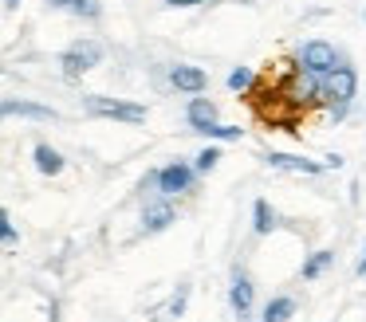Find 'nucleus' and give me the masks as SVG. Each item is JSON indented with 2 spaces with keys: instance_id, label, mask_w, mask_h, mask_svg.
<instances>
[{
  "instance_id": "obj_1",
  "label": "nucleus",
  "mask_w": 366,
  "mask_h": 322,
  "mask_svg": "<svg viewBox=\"0 0 366 322\" xmlns=\"http://www.w3.org/2000/svg\"><path fill=\"white\" fill-rule=\"evenodd\" d=\"M355 94H358V75H355V67H347V63H339L335 71H327V75L319 79V99L331 106L335 122H339V118L350 110Z\"/></svg>"
},
{
  "instance_id": "obj_2",
  "label": "nucleus",
  "mask_w": 366,
  "mask_h": 322,
  "mask_svg": "<svg viewBox=\"0 0 366 322\" xmlns=\"http://www.w3.org/2000/svg\"><path fill=\"white\" fill-rule=\"evenodd\" d=\"M83 110L95 118H111V122H127L138 126L146 122V106L142 102H127V99H111V94H87L83 99Z\"/></svg>"
},
{
  "instance_id": "obj_3",
  "label": "nucleus",
  "mask_w": 366,
  "mask_h": 322,
  "mask_svg": "<svg viewBox=\"0 0 366 322\" xmlns=\"http://www.w3.org/2000/svg\"><path fill=\"white\" fill-rule=\"evenodd\" d=\"M339 67V51H335V44H327V39H307V44L300 47V55H295V71L300 75H311V79H323L327 71Z\"/></svg>"
},
{
  "instance_id": "obj_4",
  "label": "nucleus",
  "mask_w": 366,
  "mask_h": 322,
  "mask_svg": "<svg viewBox=\"0 0 366 322\" xmlns=\"http://www.w3.org/2000/svg\"><path fill=\"white\" fill-rule=\"evenodd\" d=\"M103 63V47L95 44V39H79V44H71L64 55H59V67H64V79H83L91 67H99Z\"/></svg>"
},
{
  "instance_id": "obj_5",
  "label": "nucleus",
  "mask_w": 366,
  "mask_h": 322,
  "mask_svg": "<svg viewBox=\"0 0 366 322\" xmlns=\"http://www.w3.org/2000/svg\"><path fill=\"white\" fill-rule=\"evenodd\" d=\"M154 185H158L162 196H177V193H189L193 188V165L185 161H169L154 173Z\"/></svg>"
},
{
  "instance_id": "obj_6",
  "label": "nucleus",
  "mask_w": 366,
  "mask_h": 322,
  "mask_svg": "<svg viewBox=\"0 0 366 322\" xmlns=\"http://www.w3.org/2000/svg\"><path fill=\"white\" fill-rule=\"evenodd\" d=\"M252 303H256V283L248 279V271H237L229 283V306L237 318H244V314H252Z\"/></svg>"
},
{
  "instance_id": "obj_7",
  "label": "nucleus",
  "mask_w": 366,
  "mask_h": 322,
  "mask_svg": "<svg viewBox=\"0 0 366 322\" xmlns=\"http://www.w3.org/2000/svg\"><path fill=\"white\" fill-rule=\"evenodd\" d=\"M169 83H174L182 94H205L209 75L201 67H193V63H174V67H169Z\"/></svg>"
},
{
  "instance_id": "obj_8",
  "label": "nucleus",
  "mask_w": 366,
  "mask_h": 322,
  "mask_svg": "<svg viewBox=\"0 0 366 322\" xmlns=\"http://www.w3.org/2000/svg\"><path fill=\"white\" fill-rule=\"evenodd\" d=\"M177 220V208L174 204H169V196H158V201H150L142 208V232H166L169 224H174Z\"/></svg>"
},
{
  "instance_id": "obj_9",
  "label": "nucleus",
  "mask_w": 366,
  "mask_h": 322,
  "mask_svg": "<svg viewBox=\"0 0 366 322\" xmlns=\"http://www.w3.org/2000/svg\"><path fill=\"white\" fill-rule=\"evenodd\" d=\"M185 122L193 126V130H205V126L217 122V102L205 99V94H189V106H185Z\"/></svg>"
},
{
  "instance_id": "obj_10",
  "label": "nucleus",
  "mask_w": 366,
  "mask_h": 322,
  "mask_svg": "<svg viewBox=\"0 0 366 322\" xmlns=\"http://www.w3.org/2000/svg\"><path fill=\"white\" fill-rule=\"evenodd\" d=\"M284 99H292L295 106H307V102H315V99H319V79L300 75V71H295V75L284 83Z\"/></svg>"
},
{
  "instance_id": "obj_11",
  "label": "nucleus",
  "mask_w": 366,
  "mask_h": 322,
  "mask_svg": "<svg viewBox=\"0 0 366 322\" xmlns=\"http://www.w3.org/2000/svg\"><path fill=\"white\" fill-rule=\"evenodd\" d=\"M264 165L284 169V173H303V177L323 173V165H319V161H307V157H295V154H264Z\"/></svg>"
},
{
  "instance_id": "obj_12",
  "label": "nucleus",
  "mask_w": 366,
  "mask_h": 322,
  "mask_svg": "<svg viewBox=\"0 0 366 322\" xmlns=\"http://www.w3.org/2000/svg\"><path fill=\"white\" fill-rule=\"evenodd\" d=\"M32 157H36V169L44 173V177H59V173H64V154H59L56 146H48V141H40V146L32 149Z\"/></svg>"
},
{
  "instance_id": "obj_13",
  "label": "nucleus",
  "mask_w": 366,
  "mask_h": 322,
  "mask_svg": "<svg viewBox=\"0 0 366 322\" xmlns=\"http://www.w3.org/2000/svg\"><path fill=\"white\" fill-rule=\"evenodd\" d=\"M48 8L83 16V20H99V16H103V0H48Z\"/></svg>"
},
{
  "instance_id": "obj_14",
  "label": "nucleus",
  "mask_w": 366,
  "mask_h": 322,
  "mask_svg": "<svg viewBox=\"0 0 366 322\" xmlns=\"http://www.w3.org/2000/svg\"><path fill=\"white\" fill-rule=\"evenodd\" d=\"M9 114H20V118H56V110H51V106H40V102L9 99V102H0V118H9Z\"/></svg>"
},
{
  "instance_id": "obj_15",
  "label": "nucleus",
  "mask_w": 366,
  "mask_h": 322,
  "mask_svg": "<svg viewBox=\"0 0 366 322\" xmlns=\"http://www.w3.org/2000/svg\"><path fill=\"white\" fill-rule=\"evenodd\" d=\"M295 311H300V303H295L292 295H276V298H268V306H264V318H260V322H292Z\"/></svg>"
},
{
  "instance_id": "obj_16",
  "label": "nucleus",
  "mask_w": 366,
  "mask_h": 322,
  "mask_svg": "<svg viewBox=\"0 0 366 322\" xmlns=\"http://www.w3.org/2000/svg\"><path fill=\"white\" fill-rule=\"evenodd\" d=\"M252 228H256V236H268L272 228H276V208H272L268 201L252 204Z\"/></svg>"
},
{
  "instance_id": "obj_17",
  "label": "nucleus",
  "mask_w": 366,
  "mask_h": 322,
  "mask_svg": "<svg viewBox=\"0 0 366 322\" xmlns=\"http://www.w3.org/2000/svg\"><path fill=\"white\" fill-rule=\"evenodd\" d=\"M335 263V251H315V256L307 259V263L300 267V275H303V283H311V279H319V275L327 271V267Z\"/></svg>"
},
{
  "instance_id": "obj_18",
  "label": "nucleus",
  "mask_w": 366,
  "mask_h": 322,
  "mask_svg": "<svg viewBox=\"0 0 366 322\" xmlns=\"http://www.w3.org/2000/svg\"><path fill=\"white\" fill-rule=\"evenodd\" d=\"M205 138H217V141H237V138H244V130L240 126H221V122H213V126H205Z\"/></svg>"
},
{
  "instance_id": "obj_19",
  "label": "nucleus",
  "mask_w": 366,
  "mask_h": 322,
  "mask_svg": "<svg viewBox=\"0 0 366 322\" xmlns=\"http://www.w3.org/2000/svg\"><path fill=\"white\" fill-rule=\"evenodd\" d=\"M217 161H221V149H217V146L201 149L197 161H193V173H213V169H217Z\"/></svg>"
},
{
  "instance_id": "obj_20",
  "label": "nucleus",
  "mask_w": 366,
  "mask_h": 322,
  "mask_svg": "<svg viewBox=\"0 0 366 322\" xmlns=\"http://www.w3.org/2000/svg\"><path fill=\"white\" fill-rule=\"evenodd\" d=\"M252 83H256V75L248 67H237L229 75V91H252Z\"/></svg>"
},
{
  "instance_id": "obj_21",
  "label": "nucleus",
  "mask_w": 366,
  "mask_h": 322,
  "mask_svg": "<svg viewBox=\"0 0 366 322\" xmlns=\"http://www.w3.org/2000/svg\"><path fill=\"white\" fill-rule=\"evenodd\" d=\"M20 240V232L12 228V216H9V208H0V243H16Z\"/></svg>"
},
{
  "instance_id": "obj_22",
  "label": "nucleus",
  "mask_w": 366,
  "mask_h": 322,
  "mask_svg": "<svg viewBox=\"0 0 366 322\" xmlns=\"http://www.w3.org/2000/svg\"><path fill=\"white\" fill-rule=\"evenodd\" d=\"M185 298H189V291L182 287V291H177V295H174V303H169V311H166L169 318H182V311H185Z\"/></svg>"
},
{
  "instance_id": "obj_23",
  "label": "nucleus",
  "mask_w": 366,
  "mask_h": 322,
  "mask_svg": "<svg viewBox=\"0 0 366 322\" xmlns=\"http://www.w3.org/2000/svg\"><path fill=\"white\" fill-rule=\"evenodd\" d=\"M166 8H193V4H205V0H162Z\"/></svg>"
},
{
  "instance_id": "obj_24",
  "label": "nucleus",
  "mask_w": 366,
  "mask_h": 322,
  "mask_svg": "<svg viewBox=\"0 0 366 322\" xmlns=\"http://www.w3.org/2000/svg\"><path fill=\"white\" fill-rule=\"evenodd\" d=\"M355 271H358V275H366V256L358 259V267H355Z\"/></svg>"
},
{
  "instance_id": "obj_25",
  "label": "nucleus",
  "mask_w": 366,
  "mask_h": 322,
  "mask_svg": "<svg viewBox=\"0 0 366 322\" xmlns=\"http://www.w3.org/2000/svg\"><path fill=\"white\" fill-rule=\"evenodd\" d=\"M20 4V0H4V8H16Z\"/></svg>"
},
{
  "instance_id": "obj_26",
  "label": "nucleus",
  "mask_w": 366,
  "mask_h": 322,
  "mask_svg": "<svg viewBox=\"0 0 366 322\" xmlns=\"http://www.w3.org/2000/svg\"><path fill=\"white\" fill-rule=\"evenodd\" d=\"M362 16H366V12H362Z\"/></svg>"
}]
</instances>
